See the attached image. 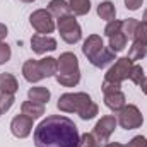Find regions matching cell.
<instances>
[{"instance_id": "obj_30", "label": "cell", "mask_w": 147, "mask_h": 147, "mask_svg": "<svg viewBox=\"0 0 147 147\" xmlns=\"http://www.w3.org/2000/svg\"><path fill=\"white\" fill-rule=\"evenodd\" d=\"M120 87H121V84L111 82V80H103V86H101L103 94H105V92H110V91H120Z\"/></svg>"}, {"instance_id": "obj_36", "label": "cell", "mask_w": 147, "mask_h": 147, "mask_svg": "<svg viewBox=\"0 0 147 147\" xmlns=\"http://www.w3.org/2000/svg\"><path fill=\"white\" fill-rule=\"evenodd\" d=\"M144 22H147V9H146V12H144Z\"/></svg>"}, {"instance_id": "obj_19", "label": "cell", "mask_w": 147, "mask_h": 147, "mask_svg": "<svg viewBox=\"0 0 147 147\" xmlns=\"http://www.w3.org/2000/svg\"><path fill=\"white\" fill-rule=\"evenodd\" d=\"M98 16H99L103 21H106V22L113 21V19L116 17V9H115V3H113V2H110V0L101 2V3L98 5Z\"/></svg>"}, {"instance_id": "obj_26", "label": "cell", "mask_w": 147, "mask_h": 147, "mask_svg": "<svg viewBox=\"0 0 147 147\" xmlns=\"http://www.w3.org/2000/svg\"><path fill=\"white\" fill-rule=\"evenodd\" d=\"M14 101H16L14 94H5V92H0V111H2V113L9 111L10 108H12Z\"/></svg>"}, {"instance_id": "obj_9", "label": "cell", "mask_w": 147, "mask_h": 147, "mask_svg": "<svg viewBox=\"0 0 147 147\" xmlns=\"http://www.w3.org/2000/svg\"><path fill=\"white\" fill-rule=\"evenodd\" d=\"M132 67H134V62L128 60L127 57L116 58L115 65H113L110 70L106 72V75H105V80H111V82H118V84H121L125 79H128Z\"/></svg>"}, {"instance_id": "obj_28", "label": "cell", "mask_w": 147, "mask_h": 147, "mask_svg": "<svg viewBox=\"0 0 147 147\" xmlns=\"http://www.w3.org/2000/svg\"><path fill=\"white\" fill-rule=\"evenodd\" d=\"M12 57V51H10V46L3 41H0V65L7 63Z\"/></svg>"}, {"instance_id": "obj_1", "label": "cell", "mask_w": 147, "mask_h": 147, "mask_svg": "<svg viewBox=\"0 0 147 147\" xmlns=\"http://www.w3.org/2000/svg\"><path fill=\"white\" fill-rule=\"evenodd\" d=\"M79 140L77 125L63 115H50L34 128L36 147H77Z\"/></svg>"}, {"instance_id": "obj_25", "label": "cell", "mask_w": 147, "mask_h": 147, "mask_svg": "<svg viewBox=\"0 0 147 147\" xmlns=\"http://www.w3.org/2000/svg\"><path fill=\"white\" fill-rule=\"evenodd\" d=\"M134 41H139L142 45H147V22H139L137 29H135V34H134Z\"/></svg>"}, {"instance_id": "obj_8", "label": "cell", "mask_w": 147, "mask_h": 147, "mask_svg": "<svg viewBox=\"0 0 147 147\" xmlns=\"http://www.w3.org/2000/svg\"><path fill=\"white\" fill-rule=\"evenodd\" d=\"M116 125H118V121H116V116H115V115L101 116V120L96 123L94 130L91 132V134L94 135V140H96L98 147H103L108 142V139L111 137V134L115 132Z\"/></svg>"}, {"instance_id": "obj_27", "label": "cell", "mask_w": 147, "mask_h": 147, "mask_svg": "<svg viewBox=\"0 0 147 147\" xmlns=\"http://www.w3.org/2000/svg\"><path fill=\"white\" fill-rule=\"evenodd\" d=\"M121 24H123V21H118V19L110 21V22L106 24V28H105V34L110 38V36H113V34H116V33H120V31H121Z\"/></svg>"}, {"instance_id": "obj_6", "label": "cell", "mask_w": 147, "mask_h": 147, "mask_svg": "<svg viewBox=\"0 0 147 147\" xmlns=\"http://www.w3.org/2000/svg\"><path fill=\"white\" fill-rule=\"evenodd\" d=\"M116 121L125 130H135L142 127L144 116L135 105H125L120 111H116Z\"/></svg>"}, {"instance_id": "obj_24", "label": "cell", "mask_w": 147, "mask_h": 147, "mask_svg": "<svg viewBox=\"0 0 147 147\" xmlns=\"http://www.w3.org/2000/svg\"><path fill=\"white\" fill-rule=\"evenodd\" d=\"M128 79H130V80H132L135 86H140V84L144 82V79H146L144 69H142L140 65L134 63V67H132V70H130V75H128Z\"/></svg>"}, {"instance_id": "obj_18", "label": "cell", "mask_w": 147, "mask_h": 147, "mask_svg": "<svg viewBox=\"0 0 147 147\" xmlns=\"http://www.w3.org/2000/svg\"><path fill=\"white\" fill-rule=\"evenodd\" d=\"M48 10H50V14L55 19H58V17H63V16H69L70 14V5L65 0H50Z\"/></svg>"}, {"instance_id": "obj_17", "label": "cell", "mask_w": 147, "mask_h": 147, "mask_svg": "<svg viewBox=\"0 0 147 147\" xmlns=\"http://www.w3.org/2000/svg\"><path fill=\"white\" fill-rule=\"evenodd\" d=\"M28 98H29V101H33V103L46 105V103L50 101V98H51V92H50L46 87H43V86H36V87H31V89L28 91Z\"/></svg>"}, {"instance_id": "obj_37", "label": "cell", "mask_w": 147, "mask_h": 147, "mask_svg": "<svg viewBox=\"0 0 147 147\" xmlns=\"http://www.w3.org/2000/svg\"><path fill=\"white\" fill-rule=\"evenodd\" d=\"M21 2H24V3H31V2H34V0H21Z\"/></svg>"}, {"instance_id": "obj_4", "label": "cell", "mask_w": 147, "mask_h": 147, "mask_svg": "<svg viewBox=\"0 0 147 147\" xmlns=\"http://www.w3.org/2000/svg\"><path fill=\"white\" fill-rule=\"evenodd\" d=\"M57 60H58V72L55 75L57 82L63 87H75L80 82V69L77 57L72 51H65Z\"/></svg>"}, {"instance_id": "obj_3", "label": "cell", "mask_w": 147, "mask_h": 147, "mask_svg": "<svg viewBox=\"0 0 147 147\" xmlns=\"http://www.w3.org/2000/svg\"><path fill=\"white\" fill-rule=\"evenodd\" d=\"M82 53L87 57V60L98 67V69H105L108 67L111 62L115 60V51H111L110 46H105L103 38L99 34H91L82 45Z\"/></svg>"}, {"instance_id": "obj_23", "label": "cell", "mask_w": 147, "mask_h": 147, "mask_svg": "<svg viewBox=\"0 0 147 147\" xmlns=\"http://www.w3.org/2000/svg\"><path fill=\"white\" fill-rule=\"evenodd\" d=\"M137 26H139V21L134 19V17H128V19H125L123 24H121V33L128 38V39H134V34H135Z\"/></svg>"}, {"instance_id": "obj_5", "label": "cell", "mask_w": 147, "mask_h": 147, "mask_svg": "<svg viewBox=\"0 0 147 147\" xmlns=\"http://www.w3.org/2000/svg\"><path fill=\"white\" fill-rule=\"evenodd\" d=\"M57 29H58V33H60V38H62L65 43H69V45L79 43L80 38H82V29H80L79 22L75 21L74 14L58 17V19H57Z\"/></svg>"}, {"instance_id": "obj_11", "label": "cell", "mask_w": 147, "mask_h": 147, "mask_svg": "<svg viewBox=\"0 0 147 147\" xmlns=\"http://www.w3.org/2000/svg\"><path fill=\"white\" fill-rule=\"evenodd\" d=\"M31 48L38 55H43L46 51H55L57 50V39L48 34H34L31 38Z\"/></svg>"}, {"instance_id": "obj_31", "label": "cell", "mask_w": 147, "mask_h": 147, "mask_svg": "<svg viewBox=\"0 0 147 147\" xmlns=\"http://www.w3.org/2000/svg\"><path fill=\"white\" fill-rule=\"evenodd\" d=\"M127 147H147V139L144 135H137V137H134V139L128 142Z\"/></svg>"}, {"instance_id": "obj_21", "label": "cell", "mask_w": 147, "mask_h": 147, "mask_svg": "<svg viewBox=\"0 0 147 147\" xmlns=\"http://www.w3.org/2000/svg\"><path fill=\"white\" fill-rule=\"evenodd\" d=\"M74 16H86L91 10V0H69Z\"/></svg>"}, {"instance_id": "obj_12", "label": "cell", "mask_w": 147, "mask_h": 147, "mask_svg": "<svg viewBox=\"0 0 147 147\" xmlns=\"http://www.w3.org/2000/svg\"><path fill=\"white\" fill-rule=\"evenodd\" d=\"M22 75H24V79H26L28 82H31V84H36V82H39V80L45 79L43 74H41V70H39L38 60H26L24 65H22Z\"/></svg>"}, {"instance_id": "obj_16", "label": "cell", "mask_w": 147, "mask_h": 147, "mask_svg": "<svg viewBox=\"0 0 147 147\" xmlns=\"http://www.w3.org/2000/svg\"><path fill=\"white\" fill-rule=\"evenodd\" d=\"M38 63H39V70L43 74V77H53L58 72V60L53 57H45L38 60Z\"/></svg>"}, {"instance_id": "obj_7", "label": "cell", "mask_w": 147, "mask_h": 147, "mask_svg": "<svg viewBox=\"0 0 147 147\" xmlns=\"http://www.w3.org/2000/svg\"><path fill=\"white\" fill-rule=\"evenodd\" d=\"M29 22L31 26L36 29L38 34H48L55 31L57 24H55V17L50 14L48 9H38L29 16Z\"/></svg>"}, {"instance_id": "obj_32", "label": "cell", "mask_w": 147, "mask_h": 147, "mask_svg": "<svg viewBox=\"0 0 147 147\" xmlns=\"http://www.w3.org/2000/svg\"><path fill=\"white\" fill-rule=\"evenodd\" d=\"M142 3H144V0H125V7L128 10H139L142 7Z\"/></svg>"}, {"instance_id": "obj_20", "label": "cell", "mask_w": 147, "mask_h": 147, "mask_svg": "<svg viewBox=\"0 0 147 147\" xmlns=\"http://www.w3.org/2000/svg\"><path fill=\"white\" fill-rule=\"evenodd\" d=\"M146 55H147V45H142L139 41H134L132 46H130V50H128V57L127 58L132 60V62H137V60H142Z\"/></svg>"}, {"instance_id": "obj_10", "label": "cell", "mask_w": 147, "mask_h": 147, "mask_svg": "<svg viewBox=\"0 0 147 147\" xmlns=\"http://www.w3.org/2000/svg\"><path fill=\"white\" fill-rule=\"evenodd\" d=\"M33 118H29V116H26V115H17V116H14L12 118V121H10V132H12V135L14 137H17V139H26L31 132H33Z\"/></svg>"}, {"instance_id": "obj_29", "label": "cell", "mask_w": 147, "mask_h": 147, "mask_svg": "<svg viewBox=\"0 0 147 147\" xmlns=\"http://www.w3.org/2000/svg\"><path fill=\"white\" fill-rule=\"evenodd\" d=\"M77 147H98V144L94 140V135L89 132V134L80 135V140H79V146Z\"/></svg>"}, {"instance_id": "obj_33", "label": "cell", "mask_w": 147, "mask_h": 147, "mask_svg": "<svg viewBox=\"0 0 147 147\" xmlns=\"http://www.w3.org/2000/svg\"><path fill=\"white\" fill-rule=\"evenodd\" d=\"M7 34H9V29H7V26L0 22V41H3V39L7 38Z\"/></svg>"}, {"instance_id": "obj_14", "label": "cell", "mask_w": 147, "mask_h": 147, "mask_svg": "<svg viewBox=\"0 0 147 147\" xmlns=\"http://www.w3.org/2000/svg\"><path fill=\"white\" fill-rule=\"evenodd\" d=\"M17 89H19V82H17L14 74H9V72L0 74V92L16 94Z\"/></svg>"}, {"instance_id": "obj_38", "label": "cell", "mask_w": 147, "mask_h": 147, "mask_svg": "<svg viewBox=\"0 0 147 147\" xmlns=\"http://www.w3.org/2000/svg\"><path fill=\"white\" fill-rule=\"evenodd\" d=\"M0 115H2V111H0Z\"/></svg>"}, {"instance_id": "obj_22", "label": "cell", "mask_w": 147, "mask_h": 147, "mask_svg": "<svg viewBox=\"0 0 147 147\" xmlns=\"http://www.w3.org/2000/svg\"><path fill=\"white\" fill-rule=\"evenodd\" d=\"M127 41H128V38L125 36L121 31L116 33V34H113V36H110V50L111 51H115V53L123 51L125 46H127Z\"/></svg>"}, {"instance_id": "obj_35", "label": "cell", "mask_w": 147, "mask_h": 147, "mask_svg": "<svg viewBox=\"0 0 147 147\" xmlns=\"http://www.w3.org/2000/svg\"><path fill=\"white\" fill-rule=\"evenodd\" d=\"M140 89H142V92H144V94L147 96V77L144 79V82L140 84Z\"/></svg>"}, {"instance_id": "obj_15", "label": "cell", "mask_w": 147, "mask_h": 147, "mask_svg": "<svg viewBox=\"0 0 147 147\" xmlns=\"http://www.w3.org/2000/svg\"><path fill=\"white\" fill-rule=\"evenodd\" d=\"M21 113L36 120V118H41L45 115V105L41 103H33V101H24L21 105Z\"/></svg>"}, {"instance_id": "obj_13", "label": "cell", "mask_w": 147, "mask_h": 147, "mask_svg": "<svg viewBox=\"0 0 147 147\" xmlns=\"http://www.w3.org/2000/svg\"><path fill=\"white\" fill-rule=\"evenodd\" d=\"M105 105L110 108L111 111H120L125 105H127V98L125 94L120 91H110V92H105Z\"/></svg>"}, {"instance_id": "obj_34", "label": "cell", "mask_w": 147, "mask_h": 147, "mask_svg": "<svg viewBox=\"0 0 147 147\" xmlns=\"http://www.w3.org/2000/svg\"><path fill=\"white\" fill-rule=\"evenodd\" d=\"M103 147H127V146H123V144H120V142H106Z\"/></svg>"}, {"instance_id": "obj_2", "label": "cell", "mask_w": 147, "mask_h": 147, "mask_svg": "<svg viewBox=\"0 0 147 147\" xmlns=\"http://www.w3.org/2000/svg\"><path fill=\"white\" fill-rule=\"evenodd\" d=\"M57 108L63 113H77L80 120H92L98 113L99 108L98 105L91 99L87 92H65L58 98Z\"/></svg>"}]
</instances>
